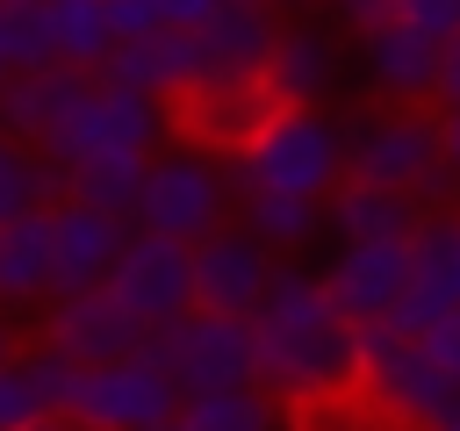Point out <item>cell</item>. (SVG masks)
<instances>
[{
	"label": "cell",
	"instance_id": "obj_1",
	"mask_svg": "<svg viewBox=\"0 0 460 431\" xmlns=\"http://www.w3.org/2000/svg\"><path fill=\"white\" fill-rule=\"evenodd\" d=\"M252 323V359H259V388L288 409V417H309V409H331V402H352V374H359V323H345L331 309V295L295 273V266H273L259 309L244 316Z\"/></svg>",
	"mask_w": 460,
	"mask_h": 431
},
{
	"label": "cell",
	"instance_id": "obj_8",
	"mask_svg": "<svg viewBox=\"0 0 460 431\" xmlns=\"http://www.w3.org/2000/svg\"><path fill=\"white\" fill-rule=\"evenodd\" d=\"M273 280V251L244 223H216L208 237L187 244V295L208 316H252Z\"/></svg>",
	"mask_w": 460,
	"mask_h": 431
},
{
	"label": "cell",
	"instance_id": "obj_28",
	"mask_svg": "<svg viewBox=\"0 0 460 431\" xmlns=\"http://www.w3.org/2000/svg\"><path fill=\"white\" fill-rule=\"evenodd\" d=\"M417 345L431 352V366H438V374L453 381V395H460V309H453V316H438V323H424V330H417Z\"/></svg>",
	"mask_w": 460,
	"mask_h": 431
},
{
	"label": "cell",
	"instance_id": "obj_34",
	"mask_svg": "<svg viewBox=\"0 0 460 431\" xmlns=\"http://www.w3.org/2000/svg\"><path fill=\"white\" fill-rule=\"evenodd\" d=\"M323 7H331L345 29H367V22H381V14H388V0H323Z\"/></svg>",
	"mask_w": 460,
	"mask_h": 431
},
{
	"label": "cell",
	"instance_id": "obj_21",
	"mask_svg": "<svg viewBox=\"0 0 460 431\" xmlns=\"http://www.w3.org/2000/svg\"><path fill=\"white\" fill-rule=\"evenodd\" d=\"M43 273H50V223L43 208L0 223V309H29L43 302Z\"/></svg>",
	"mask_w": 460,
	"mask_h": 431
},
{
	"label": "cell",
	"instance_id": "obj_3",
	"mask_svg": "<svg viewBox=\"0 0 460 431\" xmlns=\"http://www.w3.org/2000/svg\"><path fill=\"white\" fill-rule=\"evenodd\" d=\"M352 395L359 409L381 424V431H424L431 417H446L460 395L453 381L431 366V352L417 345V330H388V323H367L359 330V374H352Z\"/></svg>",
	"mask_w": 460,
	"mask_h": 431
},
{
	"label": "cell",
	"instance_id": "obj_29",
	"mask_svg": "<svg viewBox=\"0 0 460 431\" xmlns=\"http://www.w3.org/2000/svg\"><path fill=\"white\" fill-rule=\"evenodd\" d=\"M101 14H108V36H115V43H129V36H151V29H158L151 0H101Z\"/></svg>",
	"mask_w": 460,
	"mask_h": 431
},
{
	"label": "cell",
	"instance_id": "obj_37",
	"mask_svg": "<svg viewBox=\"0 0 460 431\" xmlns=\"http://www.w3.org/2000/svg\"><path fill=\"white\" fill-rule=\"evenodd\" d=\"M29 431H79L72 417H43V424H29Z\"/></svg>",
	"mask_w": 460,
	"mask_h": 431
},
{
	"label": "cell",
	"instance_id": "obj_16",
	"mask_svg": "<svg viewBox=\"0 0 460 431\" xmlns=\"http://www.w3.org/2000/svg\"><path fill=\"white\" fill-rule=\"evenodd\" d=\"M359 72L388 108H431V79H438V43L410 36L395 14L359 29Z\"/></svg>",
	"mask_w": 460,
	"mask_h": 431
},
{
	"label": "cell",
	"instance_id": "obj_39",
	"mask_svg": "<svg viewBox=\"0 0 460 431\" xmlns=\"http://www.w3.org/2000/svg\"><path fill=\"white\" fill-rule=\"evenodd\" d=\"M7 72H14V65H7V50H0V86H7Z\"/></svg>",
	"mask_w": 460,
	"mask_h": 431
},
{
	"label": "cell",
	"instance_id": "obj_17",
	"mask_svg": "<svg viewBox=\"0 0 460 431\" xmlns=\"http://www.w3.org/2000/svg\"><path fill=\"white\" fill-rule=\"evenodd\" d=\"M316 287L331 295V309L345 323H359V330L388 323V309L402 295V244H338V259Z\"/></svg>",
	"mask_w": 460,
	"mask_h": 431
},
{
	"label": "cell",
	"instance_id": "obj_2",
	"mask_svg": "<svg viewBox=\"0 0 460 431\" xmlns=\"http://www.w3.org/2000/svg\"><path fill=\"white\" fill-rule=\"evenodd\" d=\"M230 194H302L323 201L345 180V122L323 108H273L230 144Z\"/></svg>",
	"mask_w": 460,
	"mask_h": 431
},
{
	"label": "cell",
	"instance_id": "obj_14",
	"mask_svg": "<svg viewBox=\"0 0 460 431\" xmlns=\"http://www.w3.org/2000/svg\"><path fill=\"white\" fill-rule=\"evenodd\" d=\"M338 79H345V50H338V36H331L323 22H288V29H273V50H266V65H259V86H266L273 108H316Z\"/></svg>",
	"mask_w": 460,
	"mask_h": 431
},
{
	"label": "cell",
	"instance_id": "obj_31",
	"mask_svg": "<svg viewBox=\"0 0 460 431\" xmlns=\"http://www.w3.org/2000/svg\"><path fill=\"white\" fill-rule=\"evenodd\" d=\"M295 431H381V424H374V417H345V402H331V409L295 417Z\"/></svg>",
	"mask_w": 460,
	"mask_h": 431
},
{
	"label": "cell",
	"instance_id": "obj_7",
	"mask_svg": "<svg viewBox=\"0 0 460 431\" xmlns=\"http://www.w3.org/2000/svg\"><path fill=\"white\" fill-rule=\"evenodd\" d=\"M144 352L165 366V381H172L180 395H208V388H244V381H259L252 323H244V316L187 309V316H172L165 330H151Z\"/></svg>",
	"mask_w": 460,
	"mask_h": 431
},
{
	"label": "cell",
	"instance_id": "obj_18",
	"mask_svg": "<svg viewBox=\"0 0 460 431\" xmlns=\"http://www.w3.org/2000/svg\"><path fill=\"white\" fill-rule=\"evenodd\" d=\"M417 223H424V201L402 194V187L338 180L323 194V230H338V244H410Z\"/></svg>",
	"mask_w": 460,
	"mask_h": 431
},
{
	"label": "cell",
	"instance_id": "obj_6",
	"mask_svg": "<svg viewBox=\"0 0 460 431\" xmlns=\"http://www.w3.org/2000/svg\"><path fill=\"white\" fill-rule=\"evenodd\" d=\"M223 208H230V180H223V165L208 151H151L129 223L158 230L172 244H194V237H208L223 223Z\"/></svg>",
	"mask_w": 460,
	"mask_h": 431
},
{
	"label": "cell",
	"instance_id": "obj_27",
	"mask_svg": "<svg viewBox=\"0 0 460 431\" xmlns=\"http://www.w3.org/2000/svg\"><path fill=\"white\" fill-rule=\"evenodd\" d=\"M388 14L424 43H453L460 36V0H388Z\"/></svg>",
	"mask_w": 460,
	"mask_h": 431
},
{
	"label": "cell",
	"instance_id": "obj_32",
	"mask_svg": "<svg viewBox=\"0 0 460 431\" xmlns=\"http://www.w3.org/2000/svg\"><path fill=\"white\" fill-rule=\"evenodd\" d=\"M216 0H151V14H158V29H194L201 14H208Z\"/></svg>",
	"mask_w": 460,
	"mask_h": 431
},
{
	"label": "cell",
	"instance_id": "obj_24",
	"mask_svg": "<svg viewBox=\"0 0 460 431\" xmlns=\"http://www.w3.org/2000/svg\"><path fill=\"white\" fill-rule=\"evenodd\" d=\"M237 208L266 251H295L323 230V201H302V194H237Z\"/></svg>",
	"mask_w": 460,
	"mask_h": 431
},
{
	"label": "cell",
	"instance_id": "obj_36",
	"mask_svg": "<svg viewBox=\"0 0 460 431\" xmlns=\"http://www.w3.org/2000/svg\"><path fill=\"white\" fill-rule=\"evenodd\" d=\"M424 431H460V402H453V409H446V417H431V424H424Z\"/></svg>",
	"mask_w": 460,
	"mask_h": 431
},
{
	"label": "cell",
	"instance_id": "obj_35",
	"mask_svg": "<svg viewBox=\"0 0 460 431\" xmlns=\"http://www.w3.org/2000/svg\"><path fill=\"white\" fill-rule=\"evenodd\" d=\"M7 352H14V316L0 309V359H7Z\"/></svg>",
	"mask_w": 460,
	"mask_h": 431
},
{
	"label": "cell",
	"instance_id": "obj_19",
	"mask_svg": "<svg viewBox=\"0 0 460 431\" xmlns=\"http://www.w3.org/2000/svg\"><path fill=\"white\" fill-rule=\"evenodd\" d=\"M65 374H72V359H58L50 345H36V352L14 345V352L0 359V431H29V424L58 417Z\"/></svg>",
	"mask_w": 460,
	"mask_h": 431
},
{
	"label": "cell",
	"instance_id": "obj_38",
	"mask_svg": "<svg viewBox=\"0 0 460 431\" xmlns=\"http://www.w3.org/2000/svg\"><path fill=\"white\" fill-rule=\"evenodd\" d=\"M137 431H180V424H172V417H158V424H137Z\"/></svg>",
	"mask_w": 460,
	"mask_h": 431
},
{
	"label": "cell",
	"instance_id": "obj_20",
	"mask_svg": "<svg viewBox=\"0 0 460 431\" xmlns=\"http://www.w3.org/2000/svg\"><path fill=\"white\" fill-rule=\"evenodd\" d=\"M172 424H180V431H295V417H288L259 381H244V388H208V395H180Z\"/></svg>",
	"mask_w": 460,
	"mask_h": 431
},
{
	"label": "cell",
	"instance_id": "obj_25",
	"mask_svg": "<svg viewBox=\"0 0 460 431\" xmlns=\"http://www.w3.org/2000/svg\"><path fill=\"white\" fill-rule=\"evenodd\" d=\"M50 201H58V165L36 144L0 136V223H14L29 208H50Z\"/></svg>",
	"mask_w": 460,
	"mask_h": 431
},
{
	"label": "cell",
	"instance_id": "obj_5",
	"mask_svg": "<svg viewBox=\"0 0 460 431\" xmlns=\"http://www.w3.org/2000/svg\"><path fill=\"white\" fill-rule=\"evenodd\" d=\"M172 409H180V388L165 381V366L144 345L122 359H101V366H72L65 395H58V417H72L79 431H137Z\"/></svg>",
	"mask_w": 460,
	"mask_h": 431
},
{
	"label": "cell",
	"instance_id": "obj_22",
	"mask_svg": "<svg viewBox=\"0 0 460 431\" xmlns=\"http://www.w3.org/2000/svg\"><path fill=\"white\" fill-rule=\"evenodd\" d=\"M137 180H144V158L108 151V158H79V165H65V172H58V194L129 223V208H137Z\"/></svg>",
	"mask_w": 460,
	"mask_h": 431
},
{
	"label": "cell",
	"instance_id": "obj_9",
	"mask_svg": "<svg viewBox=\"0 0 460 431\" xmlns=\"http://www.w3.org/2000/svg\"><path fill=\"white\" fill-rule=\"evenodd\" d=\"M460 309V216L424 208V223L402 244V295L388 309V330H424Z\"/></svg>",
	"mask_w": 460,
	"mask_h": 431
},
{
	"label": "cell",
	"instance_id": "obj_33",
	"mask_svg": "<svg viewBox=\"0 0 460 431\" xmlns=\"http://www.w3.org/2000/svg\"><path fill=\"white\" fill-rule=\"evenodd\" d=\"M431 122H438V158H446V172L460 180V108H438Z\"/></svg>",
	"mask_w": 460,
	"mask_h": 431
},
{
	"label": "cell",
	"instance_id": "obj_10",
	"mask_svg": "<svg viewBox=\"0 0 460 431\" xmlns=\"http://www.w3.org/2000/svg\"><path fill=\"white\" fill-rule=\"evenodd\" d=\"M101 287H108V295L144 323V338H151V330H165L172 316L194 309V295H187V244H172V237H158V230H129Z\"/></svg>",
	"mask_w": 460,
	"mask_h": 431
},
{
	"label": "cell",
	"instance_id": "obj_12",
	"mask_svg": "<svg viewBox=\"0 0 460 431\" xmlns=\"http://www.w3.org/2000/svg\"><path fill=\"white\" fill-rule=\"evenodd\" d=\"M43 345L72 366H101V359H122L144 345V323L108 295V287H79V295H50V316H43Z\"/></svg>",
	"mask_w": 460,
	"mask_h": 431
},
{
	"label": "cell",
	"instance_id": "obj_13",
	"mask_svg": "<svg viewBox=\"0 0 460 431\" xmlns=\"http://www.w3.org/2000/svg\"><path fill=\"white\" fill-rule=\"evenodd\" d=\"M273 7L259 0H216L187 36H194V57H201V86H244L259 79L266 50H273Z\"/></svg>",
	"mask_w": 460,
	"mask_h": 431
},
{
	"label": "cell",
	"instance_id": "obj_4",
	"mask_svg": "<svg viewBox=\"0 0 460 431\" xmlns=\"http://www.w3.org/2000/svg\"><path fill=\"white\" fill-rule=\"evenodd\" d=\"M345 180H367V187H402L417 194L424 208H446V194L460 187L438 158V122L431 108H381V115H359L345 129Z\"/></svg>",
	"mask_w": 460,
	"mask_h": 431
},
{
	"label": "cell",
	"instance_id": "obj_15",
	"mask_svg": "<svg viewBox=\"0 0 460 431\" xmlns=\"http://www.w3.org/2000/svg\"><path fill=\"white\" fill-rule=\"evenodd\" d=\"M101 79H115L129 93H151V101H194L201 93V57H194L187 29H151V36L115 43L101 57Z\"/></svg>",
	"mask_w": 460,
	"mask_h": 431
},
{
	"label": "cell",
	"instance_id": "obj_26",
	"mask_svg": "<svg viewBox=\"0 0 460 431\" xmlns=\"http://www.w3.org/2000/svg\"><path fill=\"white\" fill-rule=\"evenodd\" d=\"M0 50H7L14 72L50 65V22H43V0H0Z\"/></svg>",
	"mask_w": 460,
	"mask_h": 431
},
{
	"label": "cell",
	"instance_id": "obj_30",
	"mask_svg": "<svg viewBox=\"0 0 460 431\" xmlns=\"http://www.w3.org/2000/svg\"><path fill=\"white\" fill-rule=\"evenodd\" d=\"M431 101L438 108H460V36L438 43V79H431Z\"/></svg>",
	"mask_w": 460,
	"mask_h": 431
},
{
	"label": "cell",
	"instance_id": "obj_23",
	"mask_svg": "<svg viewBox=\"0 0 460 431\" xmlns=\"http://www.w3.org/2000/svg\"><path fill=\"white\" fill-rule=\"evenodd\" d=\"M43 22H50V65H72V72H101V57L115 50L101 0H43Z\"/></svg>",
	"mask_w": 460,
	"mask_h": 431
},
{
	"label": "cell",
	"instance_id": "obj_11",
	"mask_svg": "<svg viewBox=\"0 0 460 431\" xmlns=\"http://www.w3.org/2000/svg\"><path fill=\"white\" fill-rule=\"evenodd\" d=\"M43 223H50V273H43V295L101 287V280H108V266H115V251H122V237H129V223H122V216H101V208L65 201V194L43 208Z\"/></svg>",
	"mask_w": 460,
	"mask_h": 431
}]
</instances>
